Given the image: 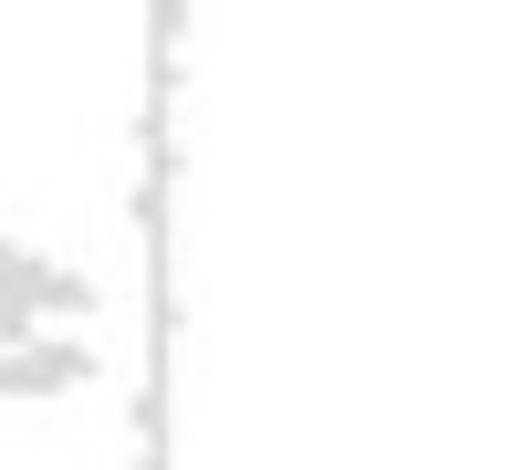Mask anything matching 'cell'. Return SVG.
Returning a JSON list of instances; mask_svg holds the SVG:
<instances>
[]
</instances>
